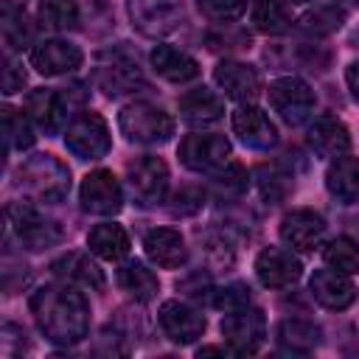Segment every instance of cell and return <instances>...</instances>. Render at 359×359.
Returning a JSON list of instances; mask_svg holds the SVG:
<instances>
[{"label":"cell","instance_id":"28","mask_svg":"<svg viewBox=\"0 0 359 359\" xmlns=\"http://www.w3.org/2000/svg\"><path fill=\"white\" fill-rule=\"evenodd\" d=\"M275 339L289 353H311L323 342V328L309 317H286L278 323Z\"/></svg>","mask_w":359,"mask_h":359},{"label":"cell","instance_id":"30","mask_svg":"<svg viewBox=\"0 0 359 359\" xmlns=\"http://www.w3.org/2000/svg\"><path fill=\"white\" fill-rule=\"evenodd\" d=\"M255 185L266 205H280L294 191V174L280 163H261L255 168Z\"/></svg>","mask_w":359,"mask_h":359},{"label":"cell","instance_id":"43","mask_svg":"<svg viewBox=\"0 0 359 359\" xmlns=\"http://www.w3.org/2000/svg\"><path fill=\"white\" fill-rule=\"evenodd\" d=\"M25 348H28L25 331L20 325H14V323H3V328H0V356L3 359H14Z\"/></svg>","mask_w":359,"mask_h":359},{"label":"cell","instance_id":"21","mask_svg":"<svg viewBox=\"0 0 359 359\" xmlns=\"http://www.w3.org/2000/svg\"><path fill=\"white\" fill-rule=\"evenodd\" d=\"M177 109H180V118L194 126V129H202V126H210L216 121H222L224 115V101L219 93H213L210 87L199 84V87H191L185 90L180 98H177Z\"/></svg>","mask_w":359,"mask_h":359},{"label":"cell","instance_id":"2","mask_svg":"<svg viewBox=\"0 0 359 359\" xmlns=\"http://www.w3.org/2000/svg\"><path fill=\"white\" fill-rule=\"evenodd\" d=\"M14 188L28 202L56 205V202H62L70 194V168L59 157H53L48 151L31 154V157H25L17 165V171H14Z\"/></svg>","mask_w":359,"mask_h":359},{"label":"cell","instance_id":"22","mask_svg":"<svg viewBox=\"0 0 359 359\" xmlns=\"http://www.w3.org/2000/svg\"><path fill=\"white\" fill-rule=\"evenodd\" d=\"M306 143L317 157L334 160L351 149V132L337 115H320L306 129Z\"/></svg>","mask_w":359,"mask_h":359},{"label":"cell","instance_id":"41","mask_svg":"<svg viewBox=\"0 0 359 359\" xmlns=\"http://www.w3.org/2000/svg\"><path fill=\"white\" fill-rule=\"evenodd\" d=\"M202 205H205V188H199V185H180V191H174V196H171L168 210L174 216H194V213L202 210Z\"/></svg>","mask_w":359,"mask_h":359},{"label":"cell","instance_id":"42","mask_svg":"<svg viewBox=\"0 0 359 359\" xmlns=\"http://www.w3.org/2000/svg\"><path fill=\"white\" fill-rule=\"evenodd\" d=\"M177 289L185 297H191V300H208L210 303V294H213L216 286L210 283V275L208 272H191L182 280H177Z\"/></svg>","mask_w":359,"mask_h":359},{"label":"cell","instance_id":"44","mask_svg":"<svg viewBox=\"0 0 359 359\" xmlns=\"http://www.w3.org/2000/svg\"><path fill=\"white\" fill-rule=\"evenodd\" d=\"M25 87V70L17 59H11V53H6L3 59V93L6 95H14Z\"/></svg>","mask_w":359,"mask_h":359},{"label":"cell","instance_id":"1","mask_svg":"<svg viewBox=\"0 0 359 359\" xmlns=\"http://www.w3.org/2000/svg\"><path fill=\"white\" fill-rule=\"evenodd\" d=\"M28 309L34 314L36 328L53 345L70 348L81 342L90 331V306L79 292V286L67 280H56L34 289L28 297Z\"/></svg>","mask_w":359,"mask_h":359},{"label":"cell","instance_id":"23","mask_svg":"<svg viewBox=\"0 0 359 359\" xmlns=\"http://www.w3.org/2000/svg\"><path fill=\"white\" fill-rule=\"evenodd\" d=\"M143 252L160 269H180L188 261L185 238L174 227H151L143 236Z\"/></svg>","mask_w":359,"mask_h":359},{"label":"cell","instance_id":"24","mask_svg":"<svg viewBox=\"0 0 359 359\" xmlns=\"http://www.w3.org/2000/svg\"><path fill=\"white\" fill-rule=\"evenodd\" d=\"M50 272L59 280H67L79 289H90V292H101L107 286L104 269L90 258V252H65L50 264Z\"/></svg>","mask_w":359,"mask_h":359},{"label":"cell","instance_id":"7","mask_svg":"<svg viewBox=\"0 0 359 359\" xmlns=\"http://www.w3.org/2000/svg\"><path fill=\"white\" fill-rule=\"evenodd\" d=\"M65 146L79 157V160H101L112 149V135L104 121V115L93 109H81L79 115L70 118L65 126Z\"/></svg>","mask_w":359,"mask_h":359},{"label":"cell","instance_id":"40","mask_svg":"<svg viewBox=\"0 0 359 359\" xmlns=\"http://www.w3.org/2000/svg\"><path fill=\"white\" fill-rule=\"evenodd\" d=\"M205 39H208L210 50H244V48H250V34L236 28L233 22L222 25L219 31H210Z\"/></svg>","mask_w":359,"mask_h":359},{"label":"cell","instance_id":"9","mask_svg":"<svg viewBox=\"0 0 359 359\" xmlns=\"http://www.w3.org/2000/svg\"><path fill=\"white\" fill-rule=\"evenodd\" d=\"M126 14L132 28H137L143 36L160 39L182 25L185 6L182 0H126Z\"/></svg>","mask_w":359,"mask_h":359},{"label":"cell","instance_id":"48","mask_svg":"<svg viewBox=\"0 0 359 359\" xmlns=\"http://www.w3.org/2000/svg\"><path fill=\"white\" fill-rule=\"evenodd\" d=\"M286 3H292V6H297V3H311V0H286Z\"/></svg>","mask_w":359,"mask_h":359},{"label":"cell","instance_id":"36","mask_svg":"<svg viewBox=\"0 0 359 359\" xmlns=\"http://www.w3.org/2000/svg\"><path fill=\"white\" fill-rule=\"evenodd\" d=\"M210 182L222 196H241L250 185V174L241 163L227 160L224 165H219L216 171H210Z\"/></svg>","mask_w":359,"mask_h":359},{"label":"cell","instance_id":"29","mask_svg":"<svg viewBox=\"0 0 359 359\" xmlns=\"http://www.w3.org/2000/svg\"><path fill=\"white\" fill-rule=\"evenodd\" d=\"M87 247H90V252H93L95 258H101V261H123V258L129 255L132 241H129V233H126L121 224H115V222H101V224H95V227L90 230Z\"/></svg>","mask_w":359,"mask_h":359},{"label":"cell","instance_id":"6","mask_svg":"<svg viewBox=\"0 0 359 359\" xmlns=\"http://www.w3.org/2000/svg\"><path fill=\"white\" fill-rule=\"evenodd\" d=\"M266 98H269V107L278 112V118L289 126L306 123L314 115V107H317L314 90L297 76L272 79L269 87H266Z\"/></svg>","mask_w":359,"mask_h":359},{"label":"cell","instance_id":"12","mask_svg":"<svg viewBox=\"0 0 359 359\" xmlns=\"http://www.w3.org/2000/svg\"><path fill=\"white\" fill-rule=\"evenodd\" d=\"M79 202L84 213L93 216H115L123 208V191L118 177L109 168H95L81 180Z\"/></svg>","mask_w":359,"mask_h":359},{"label":"cell","instance_id":"16","mask_svg":"<svg viewBox=\"0 0 359 359\" xmlns=\"http://www.w3.org/2000/svg\"><path fill=\"white\" fill-rule=\"evenodd\" d=\"M303 275V264L294 255V250L283 247H264L255 255V278L266 289H286L297 283Z\"/></svg>","mask_w":359,"mask_h":359},{"label":"cell","instance_id":"15","mask_svg":"<svg viewBox=\"0 0 359 359\" xmlns=\"http://www.w3.org/2000/svg\"><path fill=\"white\" fill-rule=\"evenodd\" d=\"M280 241L294 252H314L325 238V219L311 208H292L280 219Z\"/></svg>","mask_w":359,"mask_h":359},{"label":"cell","instance_id":"33","mask_svg":"<svg viewBox=\"0 0 359 359\" xmlns=\"http://www.w3.org/2000/svg\"><path fill=\"white\" fill-rule=\"evenodd\" d=\"M342 22H345V11H342L339 6H331V3L314 6V8H309V11L297 20L300 31L309 34V36H331L334 31L342 28Z\"/></svg>","mask_w":359,"mask_h":359},{"label":"cell","instance_id":"18","mask_svg":"<svg viewBox=\"0 0 359 359\" xmlns=\"http://www.w3.org/2000/svg\"><path fill=\"white\" fill-rule=\"evenodd\" d=\"M230 123H233V132L238 135V140L247 149L266 151V149H272L278 143V126L255 104H238L233 109V115H230Z\"/></svg>","mask_w":359,"mask_h":359},{"label":"cell","instance_id":"45","mask_svg":"<svg viewBox=\"0 0 359 359\" xmlns=\"http://www.w3.org/2000/svg\"><path fill=\"white\" fill-rule=\"evenodd\" d=\"M345 81H348V90H351L353 101L359 104V59L351 62V65L345 67Z\"/></svg>","mask_w":359,"mask_h":359},{"label":"cell","instance_id":"8","mask_svg":"<svg viewBox=\"0 0 359 359\" xmlns=\"http://www.w3.org/2000/svg\"><path fill=\"white\" fill-rule=\"evenodd\" d=\"M168 165L157 154H140L126 163V185L137 205L157 208L165 202L168 194Z\"/></svg>","mask_w":359,"mask_h":359},{"label":"cell","instance_id":"39","mask_svg":"<svg viewBox=\"0 0 359 359\" xmlns=\"http://www.w3.org/2000/svg\"><path fill=\"white\" fill-rule=\"evenodd\" d=\"M196 6L202 17L216 25H230L247 11V0H196Z\"/></svg>","mask_w":359,"mask_h":359},{"label":"cell","instance_id":"10","mask_svg":"<svg viewBox=\"0 0 359 359\" xmlns=\"http://www.w3.org/2000/svg\"><path fill=\"white\" fill-rule=\"evenodd\" d=\"M177 157L188 171L210 174L230 160V140L219 132H191L180 140Z\"/></svg>","mask_w":359,"mask_h":359},{"label":"cell","instance_id":"34","mask_svg":"<svg viewBox=\"0 0 359 359\" xmlns=\"http://www.w3.org/2000/svg\"><path fill=\"white\" fill-rule=\"evenodd\" d=\"M323 261L325 266L342 272V275H356L359 272V241L351 236H337L323 247Z\"/></svg>","mask_w":359,"mask_h":359},{"label":"cell","instance_id":"47","mask_svg":"<svg viewBox=\"0 0 359 359\" xmlns=\"http://www.w3.org/2000/svg\"><path fill=\"white\" fill-rule=\"evenodd\" d=\"M351 45H353V48H359V28L351 34Z\"/></svg>","mask_w":359,"mask_h":359},{"label":"cell","instance_id":"4","mask_svg":"<svg viewBox=\"0 0 359 359\" xmlns=\"http://www.w3.org/2000/svg\"><path fill=\"white\" fill-rule=\"evenodd\" d=\"M6 230L14 233L17 244L31 252H42L65 241V230L59 227V222L48 219L45 213H39L34 205L25 202L6 205Z\"/></svg>","mask_w":359,"mask_h":359},{"label":"cell","instance_id":"31","mask_svg":"<svg viewBox=\"0 0 359 359\" xmlns=\"http://www.w3.org/2000/svg\"><path fill=\"white\" fill-rule=\"evenodd\" d=\"M250 20H252V28L266 36H280L292 28V14L283 6V0H252Z\"/></svg>","mask_w":359,"mask_h":359},{"label":"cell","instance_id":"25","mask_svg":"<svg viewBox=\"0 0 359 359\" xmlns=\"http://www.w3.org/2000/svg\"><path fill=\"white\" fill-rule=\"evenodd\" d=\"M325 188L339 205L359 202V157L348 151L334 157L325 168Z\"/></svg>","mask_w":359,"mask_h":359},{"label":"cell","instance_id":"20","mask_svg":"<svg viewBox=\"0 0 359 359\" xmlns=\"http://www.w3.org/2000/svg\"><path fill=\"white\" fill-rule=\"evenodd\" d=\"M309 292L314 303H320L328 311H345L356 300V286L351 283V278L331 266L314 269V275L309 278Z\"/></svg>","mask_w":359,"mask_h":359},{"label":"cell","instance_id":"26","mask_svg":"<svg viewBox=\"0 0 359 359\" xmlns=\"http://www.w3.org/2000/svg\"><path fill=\"white\" fill-rule=\"evenodd\" d=\"M149 59H151L154 73L171 84H185V81H194L199 76V62L174 45H154Z\"/></svg>","mask_w":359,"mask_h":359},{"label":"cell","instance_id":"17","mask_svg":"<svg viewBox=\"0 0 359 359\" xmlns=\"http://www.w3.org/2000/svg\"><path fill=\"white\" fill-rule=\"evenodd\" d=\"M213 81L236 104H252L261 95L258 70L247 62H238V59H222L213 67Z\"/></svg>","mask_w":359,"mask_h":359},{"label":"cell","instance_id":"14","mask_svg":"<svg viewBox=\"0 0 359 359\" xmlns=\"http://www.w3.org/2000/svg\"><path fill=\"white\" fill-rule=\"evenodd\" d=\"M157 325L163 328V334L171 342L191 345V342H196L205 334L208 320H205V314L199 309H194L185 300H165L157 309Z\"/></svg>","mask_w":359,"mask_h":359},{"label":"cell","instance_id":"13","mask_svg":"<svg viewBox=\"0 0 359 359\" xmlns=\"http://www.w3.org/2000/svg\"><path fill=\"white\" fill-rule=\"evenodd\" d=\"M22 109L31 118V123L39 126L45 135H59L70 123L67 121L70 101L56 87H36V90H31L25 95V101H22Z\"/></svg>","mask_w":359,"mask_h":359},{"label":"cell","instance_id":"27","mask_svg":"<svg viewBox=\"0 0 359 359\" xmlns=\"http://www.w3.org/2000/svg\"><path fill=\"white\" fill-rule=\"evenodd\" d=\"M115 283H118L129 297H135L137 303H149V300H154L157 292H160L157 275H154L143 261H137V258H123V261H121V266L115 269Z\"/></svg>","mask_w":359,"mask_h":359},{"label":"cell","instance_id":"19","mask_svg":"<svg viewBox=\"0 0 359 359\" xmlns=\"http://www.w3.org/2000/svg\"><path fill=\"white\" fill-rule=\"evenodd\" d=\"M84 62V53L79 45L67 42V39H39L34 48H31V67L42 76H65V73H73L79 70Z\"/></svg>","mask_w":359,"mask_h":359},{"label":"cell","instance_id":"3","mask_svg":"<svg viewBox=\"0 0 359 359\" xmlns=\"http://www.w3.org/2000/svg\"><path fill=\"white\" fill-rule=\"evenodd\" d=\"M118 129L129 143L163 146L174 135V118L151 101H132L118 112Z\"/></svg>","mask_w":359,"mask_h":359},{"label":"cell","instance_id":"35","mask_svg":"<svg viewBox=\"0 0 359 359\" xmlns=\"http://www.w3.org/2000/svg\"><path fill=\"white\" fill-rule=\"evenodd\" d=\"M3 137H6V151H25L34 146V129L31 118L14 107H3Z\"/></svg>","mask_w":359,"mask_h":359},{"label":"cell","instance_id":"37","mask_svg":"<svg viewBox=\"0 0 359 359\" xmlns=\"http://www.w3.org/2000/svg\"><path fill=\"white\" fill-rule=\"evenodd\" d=\"M3 39L8 50H25L36 45V25L28 20V14H11L3 17Z\"/></svg>","mask_w":359,"mask_h":359},{"label":"cell","instance_id":"46","mask_svg":"<svg viewBox=\"0 0 359 359\" xmlns=\"http://www.w3.org/2000/svg\"><path fill=\"white\" fill-rule=\"evenodd\" d=\"M25 3H28V0H0V6H3V17L22 14V11H25Z\"/></svg>","mask_w":359,"mask_h":359},{"label":"cell","instance_id":"5","mask_svg":"<svg viewBox=\"0 0 359 359\" xmlns=\"http://www.w3.org/2000/svg\"><path fill=\"white\" fill-rule=\"evenodd\" d=\"M93 81L107 98H121V95H129L140 87H146L137 56H132L123 48H109L95 56Z\"/></svg>","mask_w":359,"mask_h":359},{"label":"cell","instance_id":"38","mask_svg":"<svg viewBox=\"0 0 359 359\" xmlns=\"http://www.w3.org/2000/svg\"><path fill=\"white\" fill-rule=\"evenodd\" d=\"M250 286L244 280H230L224 286H216L213 294H210V306L219 309V311H236V309H244L250 306Z\"/></svg>","mask_w":359,"mask_h":359},{"label":"cell","instance_id":"32","mask_svg":"<svg viewBox=\"0 0 359 359\" xmlns=\"http://www.w3.org/2000/svg\"><path fill=\"white\" fill-rule=\"evenodd\" d=\"M36 17H39V22L45 28H50L56 34H65V31L79 28L81 11H79V3L76 0H39Z\"/></svg>","mask_w":359,"mask_h":359},{"label":"cell","instance_id":"11","mask_svg":"<svg viewBox=\"0 0 359 359\" xmlns=\"http://www.w3.org/2000/svg\"><path fill=\"white\" fill-rule=\"evenodd\" d=\"M222 337L233 348V353H255L266 339V317L255 306H244L227 311L222 320Z\"/></svg>","mask_w":359,"mask_h":359}]
</instances>
